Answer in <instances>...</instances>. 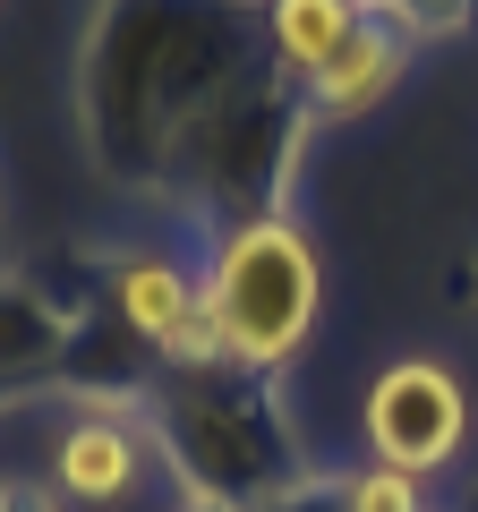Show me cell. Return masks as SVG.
Instances as JSON below:
<instances>
[{
    "mask_svg": "<svg viewBox=\"0 0 478 512\" xmlns=\"http://www.w3.org/2000/svg\"><path fill=\"white\" fill-rule=\"evenodd\" d=\"M171 512H222V504H205V495H188V487H171Z\"/></svg>",
    "mask_w": 478,
    "mask_h": 512,
    "instance_id": "obj_15",
    "label": "cell"
},
{
    "mask_svg": "<svg viewBox=\"0 0 478 512\" xmlns=\"http://www.w3.org/2000/svg\"><path fill=\"white\" fill-rule=\"evenodd\" d=\"M77 282H86V299L129 333V342H146L154 359H163V376H180V367H231L188 256H171V248H111V256H94Z\"/></svg>",
    "mask_w": 478,
    "mask_h": 512,
    "instance_id": "obj_5",
    "label": "cell"
},
{
    "mask_svg": "<svg viewBox=\"0 0 478 512\" xmlns=\"http://www.w3.org/2000/svg\"><path fill=\"white\" fill-rule=\"evenodd\" d=\"M359 18H368V0H265V9H257V35H265V60L308 94V77L359 35Z\"/></svg>",
    "mask_w": 478,
    "mask_h": 512,
    "instance_id": "obj_10",
    "label": "cell"
},
{
    "mask_svg": "<svg viewBox=\"0 0 478 512\" xmlns=\"http://www.w3.org/2000/svg\"><path fill=\"white\" fill-rule=\"evenodd\" d=\"M419 52H427V43L410 35L402 18H393L385 0H368L359 35H350L342 52H333L325 69L308 77V120H316V137H325V128L368 120V111H385V103H393V86L410 77V60H419Z\"/></svg>",
    "mask_w": 478,
    "mask_h": 512,
    "instance_id": "obj_8",
    "label": "cell"
},
{
    "mask_svg": "<svg viewBox=\"0 0 478 512\" xmlns=\"http://www.w3.org/2000/svg\"><path fill=\"white\" fill-rule=\"evenodd\" d=\"M197 291H205V308H214L222 359L248 367V376H282V367L316 342L325 265H316V239L299 231L291 214L222 222V231H205Z\"/></svg>",
    "mask_w": 478,
    "mask_h": 512,
    "instance_id": "obj_4",
    "label": "cell"
},
{
    "mask_svg": "<svg viewBox=\"0 0 478 512\" xmlns=\"http://www.w3.org/2000/svg\"><path fill=\"white\" fill-rule=\"evenodd\" d=\"M146 470H154V436L137 410H77L52 444V478L69 504H129Z\"/></svg>",
    "mask_w": 478,
    "mask_h": 512,
    "instance_id": "obj_9",
    "label": "cell"
},
{
    "mask_svg": "<svg viewBox=\"0 0 478 512\" xmlns=\"http://www.w3.org/2000/svg\"><path fill=\"white\" fill-rule=\"evenodd\" d=\"M248 9H265V0H248Z\"/></svg>",
    "mask_w": 478,
    "mask_h": 512,
    "instance_id": "obj_17",
    "label": "cell"
},
{
    "mask_svg": "<svg viewBox=\"0 0 478 512\" xmlns=\"http://www.w3.org/2000/svg\"><path fill=\"white\" fill-rule=\"evenodd\" d=\"M385 9L419 43H453V35H470V26H478V0H385Z\"/></svg>",
    "mask_w": 478,
    "mask_h": 512,
    "instance_id": "obj_12",
    "label": "cell"
},
{
    "mask_svg": "<svg viewBox=\"0 0 478 512\" xmlns=\"http://www.w3.org/2000/svg\"><path fill=\"white\" fill-rule=\"evenodd\" d=\"M0 512H60V495H43L35 478H0Z\"/></svg>",
    "mask_w": 478,
    "mask_h": 512,
    "instance_id": "obj_13",
    "label": "cell"
},
{
    "mask_svg": "<svg viewBox=\"0 0 478 512\" xmlns=\"http://www.w3.org/2000/svg\"><path fill=\"white\" fill-rule=\"evenodd\" d=\"M265 60L248 0H94L77 43V137L129 197L171 205L188 137Z\"/></svg>",
    "mask_w": 478,
    "mask_h": 512,
    "instance_id": "obj_1",
    "label": "cell"
},
{
    "mask_svg": "<svg viewBox=\"0 0 478 512\" xmlns=\"http://www.w3.org/2000/svg\"><path fill=\"white\" fill-rule=\"evenodd\" d=\"M461 299H470V308H478V265H470V274H461Z\"/></svg>",
    "mask_w": 478,
    "mask_h": 512,
    "instance_id": "obj_16",
    "label": "cell"
},
{
    "mask_svg": "<svg viewBox=\"0 0 478 512\" xmlns=\"http://www.w3.org/2000/svg\"><path fill=\"white\" fill-rule=\"evenodd\" d=\"M0 274H18V231H9V197H0Z\"/></svg>",
    "mask_w": 478,
    "mask_h": 512,
    "instance_id": "obj_14",
    "label": "cell"
},
{
    "mask_svg": "<svg viewBox=\"0 0 478 512\" xmlns=\"http://www.w3.org/2000/svg\"><path fill=\"white\" fill-rule=\"evenodd\" d=\"M359 427H368V461H385V470H410V478L453 470L461 444H470L461 376H453V367H436V359H393V367H376Z\"/></svg>",
    "mask_w": 478,
    "mask_h": 512,
    "instance_id": "obj_6",
    "label": "cell"
},
{
    "mask_svg": "<svg viewBox=\"0 0 478 512\" xmlns=\"http://www.w3.org/2000/svg\"><path fill=\"white\" fill-rule=\"evenodd\" d=\"M342 512H427V487L410 470L368 461V470H342Z\"/></svg>",
    "mask_w": 478,
    "mask_h": 512,
    "instance_id": "obj_11",
    "label": "cell"
},
{
    "mask_svg": "<svg viewBox=\"0 0 478 512\" xmlns=\"http://www.w3.org/2000/svg\"><path fill=\"white\" fill-rule=\"evenodd\" d=\"M308 146H316L308 94H299L274 60H257V69L214 103V120L188 137L180 171H171V205H180L197 231L274 222V214H291V197H299Z\"/></svg>",
    "mask_w": 478,
    "mask_h": 512,
    "instance_id": "obj_3",
    "label": "cell"
},
{
    "mask_svg": "<svg viewBox=\"0 0 478 512\" xmlns=\"http://www.w3.org/2000/svg\"><path fill=\"white\" fill-rule=\"evenodd\" d=\"M146 436L171 487L205 495L222 512H282L291 495L325 478V461L308 453L291 402H282V376H248V367L163 376L146 402Z\"/></svg>",
    "mask_w": 478,
    "mask_h": 512,
    "instance_id": "obj_2",
    "label": "cell"
},
{
    "mask_svg": "<svg viewBox=\"0 0 478 512\" xmlns=\"http://www.w3.org/2000/svg\"><path fill=\"white\" fill-rule=\"evenodd\" d=\"M77 333H86V291H60L35 274H0V410L69 393Z\"/></svg>",
    "mask_w": 478,
    "mask_h": 512,
    "instance_id": "obj_7",
    "label": "cell"
}]
</instances>
